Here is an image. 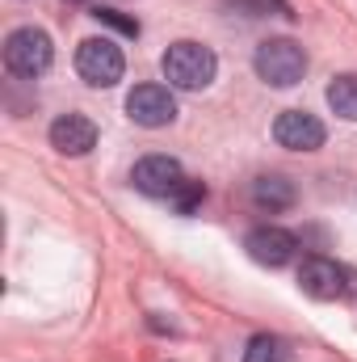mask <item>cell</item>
<instances>
[{
  "label": "cell",
  "mask_w": 357,
  "mask_h": 362,
  "mask_svg": "<svg viewBox=\"0 0 357 362\" xmlns=\"http://www.w3.org/2000/svg\"><path fill=\"white\" fill-rule=\"evenodd\" d=\"M244 362H286V346L277 341V337H253L248 341V350H244Z\"/></svg>",
  "instance_id": "4fadbf2b"
},
{
  "label": "cell",
  "mask_w": 357,
  "mask_h": 362,
  "mask_svg": "<svg viewBox=\"0 0 357 362\" xmlns=\"http://www.w3.org/2000/svg\"><path fill=\"white\" fill-rule=\"evenodd\" d=\"M55 59V47L47 38V30H34V25H21L4 38V68L21 81H34L51 68Z\"/></svg>",
  "instance_id": "7a4b0ae2"
},
{
  "label": "cell",
  "mask_w": 357,
  "mask_h": 362,
  "mask_svg": "<svg viewBox=\"0 0 357 362\" xmlns=\"http://www.w3.org/2000/svg\"><path fill=\"white\" fill-rule=\"evenodd\" d=\"M328 105L332 114H341L345 122H357V76H337L328 85Z\"/></svg>",
  "instance_id": "7c38bea8"
},
{
  "label": "cell",
  "mask_w": 357,
  "mask_h": 362,
  "mask_svg": "<svg viewBox=\"0 0 357 362\" xmlns=\"http://www.w3.org/2000/svg\"><path fill=\"white\" fill-rule=\"evenodd\" d=\"M76 72L85 76V85H92V89H109V85L122 81L126 59H122L114 38H85L80 51H76Z\"/></svg>",
  "instance_id": "277c9868"
},
{
  "label": "cell",
  "mask_w": 357,
  "mask_h": 362,
  "mask_svg": "<svg viewBox=\"0 0 357 362\" xmlns=\"http://www.w3.org/2000/svg\"><path fill=\"white\" fill-rule=\"evenodd\" d=\"M126 114H131V122L156 131V127H169L177 118V97L169 85H135L126 93Z\"/></svg>",
  "instance_id": "5b68a950"
},
{
  "label": "cell",
  "mask_w": 357,
  "mask_h": 362,
  "mask_svg": "<svg viewBox=\"0 0 357 362\" xmlns=\"http://www.w3.org/2000/svg\"><path fill=\"white\" fill-rule=\"evenodd\" d=\"M160 68H164V81H169L173 89L198 93V89H206V85L214 81L219 59H214V51H210V47H202V42H189V38H185V42H173V47L164 51Z\"/></svg>",
  "instance_id": "6da1fadb"
},
{
  "label": "cell",
  "mask_w": 357,
  "mask_h": 362,
  "mask_svg": "<svg viewBox=\"0 0 357 362\" xmlns=\"http://www.w3.org/2000/svg\"><path fill=\"white\" fill-rule=\"evenodd\" d=\"M253 202L261 211H286V206H294V185L286 177H277V173L257 177L253 181Z\"/></svg>",
  "instance_id": "8fae6325"
},
{
  "label": "cell",
  "mask_w": 357,
  "mask_h": 362,
  "mask_svg": "<svg viewBox=\"0 0 357 362\" xmlns=\"http://www.w3.org/2000/svg\"><path fill=\"white\" fill-rule=\"evenodd\" d=\"M324 135H328L324 122L307 110H286L273 122V139L290 152H315V148H324Z\"/></svg>",
  "instance_id": "8992f818"
},
{
  "label": "cell",
  "mask_w": 357,
  "mask_h": 362,
  "mask_svg": "<svg viewBox=\"0 0 357 362\" xmlns=\"http://www.w3.org/2000/svg\"><path fill=\"white\" fill-rule=\"evenodd\" d=\"M92 144H97V127H92L85 114H63L51 122V148L63 152V156H85Z\"/></svg>",
  "instance_id": "30bf717a"
},
{
  "label": "cell",
  "mask_w": 357,
  "mask_h": 362,
  "mask_svg": "<svg viewBox=\"0 0 357 362\" xmlns=\"http://www.w3.org/2000/svg\"><path fill=\"white\" fill-rule=\"evenodd\" d=\"M253 68H257V76H261L265 85H273V89H290V85L303 81V72H307V55H303V47L290 42V38H269V42L257 47Z\"/></svg>",
  "instance_id": "3957f363"
},
{
  "label": "cell",
  "mask_w": 357,
  "mask_h": 362,
  "mask_svg": "<svg viewBox=\"0 0 357 362\" xmlns=\"http://www.w3.org/2000/svg\"><path fill=\"white\" fill-rule=\"evenodd\" d=\"M298 286H303V295H311L320 303L341 299L345 295V270L337 262H328V257H307L298 266Z\"/></svg>",
  "instance_id": "9c48e42d"
},
{
  "label": "cell",
  "mask_w": 357,
  "mask_h": 362,
  "mask_svg": "<svg viewBox=\"0 0 357 362\" xmlns=\"http://www.w3.org/2000/svg\"><path fill=\"white\" fill-rule=\"evenodd\" d=\"M202 198H206V185H202V181H189V177H185V181H181V189L169 198V202L177 206L181 215H193V211L202 206Z\"/></svg>",
  "instance_id": "5bb4252c"
},
{
  "label": "cell",
  "mask_w": 357,
  "mask_h": 362,
  "mask_svg": "<svg viewBox=\"0 0 357 362\" xmlns=\"http://www.w3.org/2000/svg\"><path fill=\"white\" fill-rule=\"evenodd\" d=\"M244 249H248V257H253L257 266L277 270V266H286V262L294 257L298 240H294L286 228H253V232L244 236Z\"/></svg>",
  "instance_id": "ba28073f"
},
{
  "label": "cell",
  "mask_w": 357,
  "mask_h": 362,
  "mask_svg": "<svg viewBox=\"0 0 357 362\" xmlns=\"http://www.w3.org/2000/svg\"><path fill=\"white\" fill-rule=\"evenodd\" d=\"M248 8H257V13H269V8H277V13H286V4H282V0H248Z\"/></svg>",
  "instance_id": "2e32d148"
},
{
  "label": "cell",
  "mask_w": 357,
  "mask_h": 362,
  "mask_svg": "<svg viewBox=\"0 0 357 362\" xmlns=\"http://www.w3.org/2000/svg\"><path fill=\"white\" fill-rule=\"evenodd\" d=\"M101 25H109V30H118V34H126V38H139V21L135 17H122L118 8H97L92 13Z\"/></svg>",
  "instance_id": "9a60e30c"
},
{
  "label": "cell",
  "mask_w": 357,
  "mask_h": 362,
  "mask_svg": "<svg viewBox=\"0 0 357 362\" xmlns=\"http://www.w3.org/2000/svg\"><path fill=\"white\" fill-rule=\"evenodd\" d=\"M131 181H135V189H143L152 198H173L181 189V181H185V173H181V165L173 156H143L135 165Z\"/></svg>",
  "instance_id": "52a82bcc"
}]
</instances>
